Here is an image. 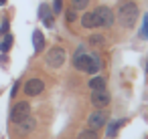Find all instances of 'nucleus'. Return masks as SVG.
<instances>
[{
    "label": "nucleus",
    "mask_w": 148,
    "mask_h": 139,
    "mask_svg": "<svg viewBox=\"0 0 148 139\" xmlns=\"http://www.w3.org/2000/svg\"><path fill=\"white\" fill-rule=\"evenodd\" d=\"M73 65L75 69L83 71V73H89V75H95L99 69H101V61L97 55H91L85 51V47H79L73 55Z\"/></svg>",
    "instance_id": "nucleus-1"
},
{
    "label": "nucleus",
    "mask_w": 148,
    "mask_h": 139,
    "mask_svg": "<svg viewBox=\"0 0 148 139\" xmlns=\"http://www.w3.org/2000/svg\"><path fill=\"white\" fill-rule=\"evenodd\" d=\"M138 18V6L134 2H122L118 6V22L124 28H132Z\"/></svg>",
    "instance_id": "nucleus-2"
},
{
    "label": "nucleus",
    "mask_w": 148,
    "mask_h": 139,
    "mask_svg": "<svg viewBox=\"0 0 148 139\" xmlns=\"http://www.w3.org/2000/svg\"><path fill=\"white\" fill-rule=\"evenodd\" d=\"M45 63H47L49 67H53V69L63 67V63H65V51H63L61 47H53V49L45 55Z\"/></svg>",
    "instance_id": "nucleus-3"
},
{
    "label": "nucleus",
    "mask_w": 148,
    "mask_h": 139,
    "mask_svg": "<svg viewBox=\"0 0 148 139\" xmlns=\"http://www.w3.org/2000/svg\"><path fill=\"white\" fill-rule=\"evenodd\" d=\"M31 115V105L27 103V101H21V103H16L14 107H12V111H10V121L12 123H18L21 119H25V117H29Z\"/></svg>",
    "instance_id": "nucleus-4"
},
{
    "label": "nucleus",
    "mask_w": 148,
    "mask_h": 139,
    "mask_svg": "<svg viewBox=\"0 0 148 139\" xmlns=\"http://www.w3.org/2000/svg\"><path fill=\"white\" fill-rule=\"evenodd\" d=\"M106 121H108V113H106L103 109H97V111H93V113L89 115L87 127L93 129V131H97V129H101V127L106 125Z\"/></svg>",
    "instance_id": "nucleus-5"
},
{
    "label": "nucleus",
    "mask_w": 148,
    "mask_h": 139,
    "mask_svg": "<svg viewBox=\"0 0 148 139\" xmlns=\"http://www.w3.org/2000/svg\"><path fill=\"white\" fill-rule=\"evenodd\" d=\"M95 16H97V24H99V26H112L114 20H116V14H114L112 8H108V6H99V8L95 10Z\"/></svg>",
    "instance_id": "nucleus-6"
},
{
    "label": "nucleus",
    "mask_w": 148,
    "mask_h": 139,
    "mask_svg": "<svg viewBox=\"0 0 148 139\" xmlns=\"http://www.w3.org/2000/svg\"><path fill=\"white\" fill-rule=\"evenodd\" d=\"M108 103H110V93H108L106 89H101V91H91V105H93L95 109H103Z\"/></svg>",
    "instance_id": "nucleus-7"
},
{
    "label": "nucleus",
    "mask_w": 148,
    "mask_h": 139,
    "mask_svg": "<svg viewBox=\"0 0 148 139\" xmlns=\"http://www.w3.org/2000/svg\"><path fill=\"white\" fill-rule=\"evenodd\" d=\"M43 89H45V83H43L41 79H29L27 85H25V93H27L29 97H37V95H41Z\"/></svg>",
    "instance_id": "nucleus-8"
},
{
    "label": "nucleus",
    "mask_w": 148,
    "mask_h": 139,
    "mask_svg": "<svg viewBox=\"0 0 148 139\" xmlns=\"http://www.w3.org/2000/svg\"><path fill=\"white\" fill-rule=\"evenodd\" d=\"M16 125H18V131H21V133H25V135H27V133H31L33 129H37V121H35L31 115H29V117H25V119H21Z\"/></svg>",
    "instance_id": "nucleus-9"
},
{
    "label": "nucleus",
    "mask_w": 148,
    "mask_h": 139,
    "mask_svg": "<svg viewBox=\"0 0 148 139\" xmlns=\"http://www.w3.org/2000/svg\"><path fill=\"white\" fill-rule=\"evenodd\" d=\"M81 24H83V28H97L99 24H97L95 12H85V14L81 16Z\"/></svg>",
    "instance_id": "nucleus-10"
},
{
    "label": "nucleus",
    "mask_w": 148,
    "mask_h": 139,
    "mask_svg": "<svg viewBox=\"0 0 148 139\" xmlns=\"http://www.w3.org/2000/svg\"><path fill=\"white\" fill-rule=\"evenodd\" d=\"M39 16H41V20L45 22V26H53V14H51V10H49V6L47 4H41V8H39Z\"/></svg>",
    "instance_id": "nucleus-11"
},
{
    "label": "nucleus",
    "mask_w": 148,
    "mask_h": 139,
    "mask_svg": "<svg viewBox=\"0 0 148 139\" xmlns=\"http://www.w3.org/2000/svg\"><path fill=\"white\" fill-rule=\"evenodd\" d=\"M33 47H35V51H43V47H45V36H43L41 30H35V32H33Z\"/></svg>",
    "instance_id": "nucleus-12"
},
{
    "label": "nucleus",
    "mask_w": 148,
    "mask_h": 139,
    "mask_svg": "<svg viewBox=\"0 0 148 139\" xmlns=\"http://www.w3.org/2000/svg\"><path fill=\"white\" fill-rule=\"evenodd\" d=\"M89 89H91V91H101V89H106V79H103V77H93V79L89 81Z\"/></svg>",
    "instance_id": "nucleus-13"
},
{
    "label": "nucleus",
    "mask_w": 148,
    "mask_h": 139,
    "mask_svg": "<svg viewBox=\"0 0 148 139\" xmlns=\"http://www.w3.org/2000/svg\"><path fill=\"white\" fill-rule=\"evenodd\" d=\"M120 125H122L120 121H112V123L108 125V131H106V135H108L110 139H112V137H116V133H118V129H120Z\"/></svg>",
    "instance_id": "nucleus-14"
},
{
    "label": "nucleus",
    "mask_w": 148,
    "mask_h": 139,
    "mask_svg": "<svg viewBox=\"0 0 148 139\" xmlns=\"http://www.w3.org/2000/svg\"><path fill=\"white\" fill-rule=\"evenodd\" d=\"M87 4H89V0H71L73 10H85V8H87Z\"/></svg>",
    "instance_id": "nucleus-15"
},
{
    "label": "nucleus",
    "mask_w": 148,
    "mask_h": 139,
    "mask_svg": "<svg viewBox=\"0 0 148 139\" xmlns=\"http://www.w3.org/2000/svg\"><path fill=\"white\" fill-rule=\"evenodd\" d=\"M140 38H148V14L142 18V28H140Z\"/></svg>",
    "instance_id": "nucleus-16"
},
{
    "label": "nucleus",
    "mask_w": 148,
    "mask_h": 139,
    "mask_svg": "<svg viewBox=\"0 0 148 139\" xmlns=\"http://www.w3.org/2000/svg\"><path fill=\"white\" fill-rule=\"evenodd\" d=\"M79 139H97V131H93V129H85V131L79 133Z\"/></svg>",
    "instance_id": "nucleus-17"
},
{
    "label": "nucleus",
    "mask_w": 148,
    "mask_h": 139,
    "mask_svg": "<svg viewBox=\"0 0 148 139\" xmlns=\"http://www.w3.org/2000/svg\"><path fill=\"white\" fill-rule=\"evenodd\" d=\"M89 43H91L93 47H101V45H103V36H101V34H91V36H89Z\"/></svg>",
    "instance_id": "nucleus-18"
},
{
    "label": "nucleus",
    "mask_w": 148,
    "mask_h": 139,
    "mask_svg": "<svg viewBox=\"0 0 148 139\" xmlns=\"http://www.w3.org/2000/svg\"><path fill=\"white\" fill-rule=\"evenodd\" d=\"M10 45H12V36H10V34H6V38L2 40V45H0V51L6 53V51L10 49Z\"/></svg>",
    "instance_id": "nucleus-19"
},
{
    "label": "nucleus",
    "mask_w": 148,
    "mask_h": 139,
    "mask_svg": "<svg viewBox=\"0 0 148 139\" xmlns=\"http://www.w3.org/2000/svg\"><path fill=\"white\" fill-rule=\"evenodd\" d=\"M75 20V10H69L67 12V22H73Z\"/></svg>",
    "instance_id": "nucleus-20"
},
{
    "label": "nucleus",
    "mask_w": 148,
    "mask_h": 139,
    "mask_svg": "<svg viewBox=\"0 0 148 139\" xmlns=\"http://www.w3.org/2000/svg\"><path fill=\"white\" fill-rule=\"evenodd\" d=\"M61 10V0H55V12Z\"/></svg>",
    "instance_id": "nucleus-21"
},
{
    "label": "nucleus",
    "mask_w": 148,
    "mask_h": 139,
    "mask_svg": "<svg viewBox=\"0 0 148 139\" xmlns=\"http://www.w3.org/2000/svg\"><path fill=\"white\" fill-rule=\"evenodd\" d=\"M6 30H8V22H4V24H2V28H0V32H2V34H4Z\"/></svg>",
    "instance_id": "nucleus-22"
},
{
    "label": "nucleus",
    "mask_w": 148,
    "mask_h": 139,
    "mask_svg": "<svg viewBox=\"0 0 148 139\" xmlns=\"http://www.w3.org/2000/svg\"><path fill=\"white\" fill-rule=\"evenodd\" d=\"M4 2H6V0H0V6H4Z\"/></svg>",
    "instance_id": "nucleus-23"
}]
</instances>
